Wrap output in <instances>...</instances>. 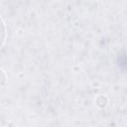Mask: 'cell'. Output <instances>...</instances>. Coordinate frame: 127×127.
<instances>
[{
    "mask_svg": "<svg viewBox=\"0 0 127 127\" xmlns=\"http://www.w3.org/2000/svg\"><path fill=\"white\" fill-rule=\"evenodd\" d=\"M3 39H4V27H3V24H2V21L0 19V46L3 42Z\"/></svg>",
    "mask_w": 127,
    "mask_h": 127,
    "instance_id": "1",
    "label": "cell"
}]
</instances>
